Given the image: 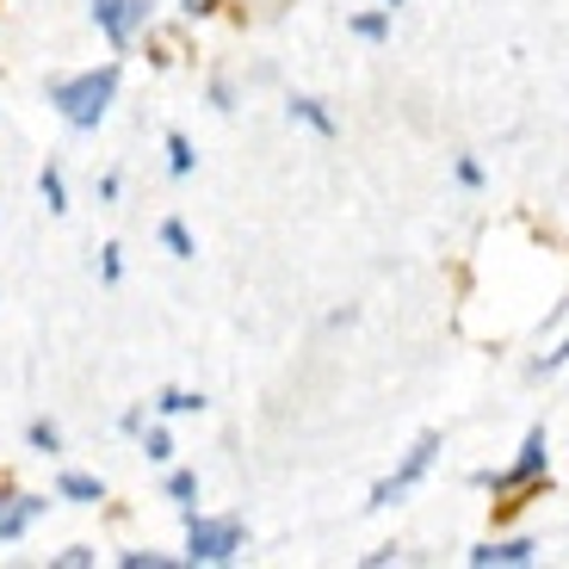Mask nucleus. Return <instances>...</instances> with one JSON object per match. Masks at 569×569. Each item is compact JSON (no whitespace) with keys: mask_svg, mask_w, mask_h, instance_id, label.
Listing matches in <instances>:
<instances>
[{"mask_svg":"<svg viewBox=\"0 0 569 569\" xmlns=\"http://www.w3.org/2000/svg\"><path fill=\"white\" fill-rule=\"evenodd\" d=\"M291 118H303L316 137H335V118H328V106L310 100V93H291Z\"/></svg>","mask_w":569,"mask_h":569,"instance_id":"obj_8","label":"nucleus"},{"mask_svg":"<svg viewBox=\"0 0 569 569\" xmlns=\"http://www.w3.org/2000/svg\"><path fill=\"white\" fill-rule=\"evenodd\" d=\"M433 458H440V433H421V440L409 446V458H402V465L390 470L385 483L371 489V508H390V501H397V496H409V489L421 483L427 470H433Z\"/></svg>","mask_w":569,"mask_h":569,"instance_id":"obj_3","label":"nucleus"},{"mask_svg":"<svg viewBox=\"0 0 569 569\" xmlns=\"http://www.w3.org/2000/svg\"><path fill=\"white\" fill-rule=\"evenodd\" d=\"M458 180H465V186H483V168H477V161L465 156V161H458Z\"/></svg>","mask_w":569,"mask_h":569,"instance_id":"obj_22","label":"nucleus"},{"mask_svg":"<svg viewBox=\"0 0 569 569\" xmlns=\"http://www.w3.org/2000/svg\"><path fill=\"white\" fill-rule=\"evenodd\" d=\"M545 458H551V440H545V427H532L527 446H520V458H513L508 470H477V483L483 489H520V483H532V477L545 470Z\"/></svg>","mask_w":569,"mask_h":569,"instance_id":"obj_4","label":"nucleus"},{"mask_svg":"<svg viewBox=\"0 0 569 569\" xmlns=\"http://www.w3.org/2000/svg\"><path fill=\"white\" fill-rule=\"evenodd\" d=\"M353 38L385 43V38H390V7H385V13H359V19H353Z\"/></svg>","mask_w":569,"mask_h":569,"instance_id":"obj_13","label":"nucleus"},{"mask_svg":"<svg viewBox=\"0 0 569 569\" xmlns=\"http://www.w3.org/2000/svg\"><path fill=\"white\" fill-rule=\"evenodd\" d=\"M57 496H62V501H100L106 489H100V477H81V470H69V477L57 483Z\"/></svg>","mask_w":569,"mask_h":569,"instance_id":"obj_9","label":"nucleus"},{"mask_svg":"<svg viewBox=\"0 0 569 569\" xmlns=\"http://www.w3.org/2000/svg\"><path fill=\"white\" fill-rule=\"evenodd\" d=\"M204 397H192V390H161V415H199Z\"/></svg>","mask_w":569,"mask_h":569,"instance_id":"obj_14","label":"nucleus"},{"mask_svg":"<svg viewBox=\"0 0 569 569\" xmlns=\"http://www.w3.org/2000/svg\"><path fill=\"white\" fill-rule=\"evenodd\" d=\"M38 192H43V204H50V211H69V186H62V168H43V173H38Z\"/></svg>","mask_w":569,"mask_h":569,"instance_id":"obj_12","label":"nucleus"},{"mask_svg":"<svg viewBox=\"0 0 569 569\" xmlns=\"http://www.w3.org/2000/svg\"><path fill=\"white\" fill-rule=\"evenodd\" d=\"M192 161H199V156H192V137H186V130H168V168L186 180V173H192Z\"/></svg>","mask_w":569,"mask_h":569,"instance_id":"obj_11","label":"nucleus"},{"mask_svg":"<svg viewBox=\"0 0 569 569\" xmlns=\"http://www.w3.org/2000/svg\"><path fill=\"white\" fill-rule=\"evenodd\" d=\"M38 513H43V501H38V496L7 501V508H0V545H7V539H19V532H26L31 520H38Z\"/></svg>","mask_w":569,"mask_h":569,"instance_id":"obj_7","label":"nucleus"},{"mask_svg":"<svg viewBox=\"0 0 569 569\" xmlns=\"http://www.w3.org/2000/svg\"><path fill=\"white\" fill-rule=\"evenodd\" d=\"M124 569H173V557H161V551H124Z\"/></svg>","mask_w":569,"mask_h":569,"instance_id":"obj_18","label":"nucleus"},{"mask_svg":"<svg viewBox=\"0 0 569 569\" xmlns=\"http://www.w3.org/2000/svg\"><path fill=\"white\" fill-rule=\"evenodd\" d=\"M31 446H38V452H62V433H57V421H31Z\"/></svg>","mask_w":569,"mask_h":569,"instance_id":"obj_17","label":"nucleus"},{"mask_svg":"<svg viewBox=\"0 0 569 569\" xmlns=\"http://www.w3.org/2000/svg\"><path fill=\"white\" fill-rule=\"evenodd\" d=\"M112 100H118V62L81 69V74H69V81L50 87V106H57L74 130H93L106 112H112Z\"/></svg>","mask_w":569,"mask_h":569,"instance_id":"obj_1","label":"nucleus"},{"mask_svg":"<svg viewBox=\"0 0 569 569\" xmlns=\"http://www.w3.org/2000/svg\"><path fill=\"white\" fill-rule=\"evenodd\" d=\"M569 366V341L557 347V353H545V359H532V378H545V371H563Z\"/></svg>","mask_w":569,"mask_h":569,"instance_id":"obj_19","label":"nucleus"},{"mask_svg":"<svg viewBox=\"0 0 569 569\" xmlns=\"http://www.w3.org/2000/svg\"><path fill=\"white\" fill-rule=\"evenodd\" d=\"M161 242H168L173 260H192V254H199V248H192V229H186L180 217H168V223H161Z\"/></svg>","mask_w":569,"mask_h":569,"instance_id":"obj_10","label":"nucleus"},{"mask_svg":"<svg viewBox=\"0 0 569 569\" xmlns=\"http://www.w3.org/2000/svg\"><path fill=\"white\" fill-rule=\"evenodd\" d=\"M118 272H124V260H118V248H106V254H100V279L118 284Z\"/></svg>","mask_w":569,"mask_h":569,"instance_id":"obj_21","label":"nucleus"},{"mask_svg":"<svg viewBox=\"0 0 569 569\" xmlns=\"http://www.w3.org/2000/svg\"><path fill=\"white\" fill-rule=\"evenodd\" d=\"M527 563H539V545H532V539L477 545V551H470V569H527Z\"/></svg>","mask_w":569,"mask_h":569,"instance_id":"obj_6","label":"nucleus"},{"mask_svg":"<svg viewBox=\"0 0 569 569\" xmlns=\"http://www.w3.org/2000/svg\"><path fill=\"white\" fill-rule=\"evenodd\" d=\"M242 557V520L236 513H186V563L217 569Z\"/></svg>","mask_w":569,"mask_h":569,"instance_id":"obj_2","label":"nucleus"},{"mask_svg":"<svg viewBox=\"0 0 569 569\" xmlns=\"http://www.w3.org/2000/svg\"><path fill=\"white\" fill-rule=\"evenodd\" d=\"M180 7H186V13H204V0H180Z\"/></svg>","mask_w":569,"mask_h":569,"instance_id":"obj_23","label":"nucleus"},{"mask_svg":"<svg viewBox=\"0 0 569 569\" xmlns=\"http://www.w3.org/2000/svg\"><path fill=\"white\" fill-rule=\"evenodd\" d=\"M57 563H62V569H87V563H93V551H87V545H69V551H62Z\"/></svg>","mask_w":569,"mask_h":569,"instance_id":"obj_20","label":"nucleus"},{"mask_svg":"<svg viewBox=\"0 0 569 569\" xmlns=\"http://www.w3.org/2000/svg\"><path fill=\"white\" fill-rule=\"evenodd\" d=\"M93 19L112 43H130L142 26H149V0H93Z\"/></svg>","mask_w":569,"mask_h":569,"instance_id":"obj_5","label":"nucleus"},{"mask_svg":"<svg viewBox=\"0 0 569 569\" xmlns=\"http://www.w3.org/2000/svg\"><path fill=\"white\" fill-rule=\"evenodd\" d=\"M385 7H390V13H397V7H402V0H385Z\"/></svg>","mask_w":569,"mask_h":569,"instance_id":"obj_24","label":"nucleus"},{"mask_svg":"<svg viewBox=\"0 0 569 569\" xmlns=\"http://www.w3.org/2000/svg\"><path fill=\"white\" fill-rule=\"evenodd\" d=\"M192 496H199V477H192V470H173V477H168V501H180V508H186Z\"/></svg>","mask_w":569,"mask_h":569,"instance_id":"obj_16","label":"nucleus"},{"mask_svg":"<svg viewBox=\"0 0 569 569\" xmlns=\"http://www.w3.org/2000/svg\"><path fill=\"white\" fill-rule=\"evenodd\" d=\"M142 452H149V465H168V458H173L168 427H149V433H142Z\"/></svg>","mask_w":569,"mask_h":569,"instance_id":"obj_15","label":"nucleus"}]
</instances>
